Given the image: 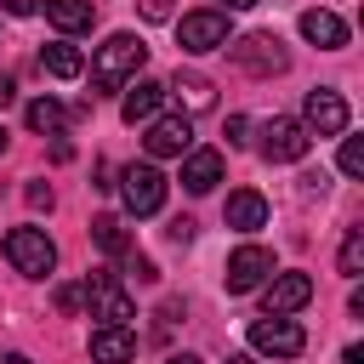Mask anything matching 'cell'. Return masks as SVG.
I'll list each match as a JSON object with an SVG mask.
<instances>
[{"mask_svg": "<svg viewBox=\"0 0 364 364\" xmlns=\"http://www.w3.org/2000/svg\"><path fill=\"white\" fill-rule=\"evenodd\" d=\"M228 364H256V358H245V353H228Z\"/></svg>", "mask_w": 364, "mask_h": 364, "instance_id": "cell-37", "label": "cell"}, {"mask_svg": "<svg viewBox=\"0 0 364 364\" xmlns=\"http://www.w3.org/2000/svg\"><path fill=\"white\" fill-rule=\"evenodd\" d=\"M80 296H85V307H91L97 324H131V318H136V301H131V290H125L114 273H91V279L80 284Z\"/></svg>", "mask_w": 364, "mask_h": 364, "instance_id": "cell-3", "label": "cell"}, {"mask_svg": "<svg viewBox=\"0 0 364 364\" xmlns=\"http://www.w3.org/2000/svg\"><path fill=\"white\" fill-rule=\"evenodd\" d=\"M250 347H256V353H273V358H296V353L307 347V330H301L296 318H267V313H262V318L250 324Z\"/></svg>", "mask_w": 364, "mask_h": 364, "instance_id": "cell-10", "label": "cell"}, {"mask_svg": "<svg viewBox=\"0 0 364 364\" xmlns=\"http://www.w3.org/2000/svg\"><path fill=\"white\" fill-rule=\"evenodd\" d=\"M228 228H239V233H256V228H267V199L256 193V188H239V193H228Z\"/></svg>", "mask_w": 364, "mask_h": 364, "instance_id": "cell-17", "label": "cell"}, {"mask_svg": "<svg viewBox=\"0 0 364 364\" xmlns=\"http://www.w3.org/2000/svg\"><path fill=\"white\" fill-rule=\"evenodd\" d=\"M336 267H341L347 279H358V273H364V228H353V233L341 239V256H336Z\"/></svg>", "mask_w": 364, "mask_h": 364, "instance_id": "cell-23", "label": "cell"}, {"mask_svg": "<svg viewBox=\"0 0 364 364\" xmlns=\"http://www.w3.org/2000/svg\"><path fill=\"white\" fill-rule=\"evenodd\" d=\"M125 273H131L136 284H154V279H159V267H154L148 256H136V250H125Z\"/></svg>", "mask_w": 364, "mask_h": 364, "instance_id": "cell-25", "label": "cell"}, {"mask_svg": "<svg viewBox=\"0 0 364 364\" xmlns=\"http://www.w3.org/2000/svg\"><path fill=\"white\" fill-rule=\"evenodd\" d=\"M0 154H6V125H0Z\"/></svg>", "mask_w": 364, "mask_h": 364, "instance_id": "cell-38", "label": "cell"}, {"mask_svg": "<svg viewBox=\"0 0 364 364\" xmlns=\"http://www.w3.org/2000/svg\"><path fill=\"white\" fill-rule=\"evenodd\" d=\"M23 199H28L34 210H51V188H46V182H28V188H23Z\"/></svg>", "mask_w": 364, "mask_h": 364, "instance_id": "cell-26", "label": "cell"}, {"mask_svg": "<svg viewBox=\"0 0 364 364\" xmlns=\"http://www.w3.org/2000/svg\"><path fill=\"white\" fill-rule=\"evenodd\" d=\"M159 102H165V85L159 80H131L125 85V102H119V119L125 125H148L159 114Z\"/></svg>", "mask_w": 364, "mask_h": 364, "instance_id": "cell-14", "label": "cell"}, {"mask_svg": "<svg viewBox=\"0 0 364 364\" xmlns=\"http://www.w3.org/2000/svg\"><path fill=\"white\" fill-rule=\"evenodd\" d=\"M6 364H34V358H23V353H6Z\"/></svg>", "mask_w": 364, "mask_h": 364, "instance_id": "cell-36", "label": "cell"}, {"mask_svg": "<svg viewBox=\"0 0 364 364\" xmlns=\"http://www.w3.org/2000/svg\"><path fill=\"white\" fill-rule=\"evenodd\" d=\"M148 63V46L136 40V34H108L102 46H97V63H91V97H108V91H125L131 80H136V68Z\"/></svg>", "mask_w": 364, "mask_h": 364, "instance_id": "cell-1", "label": "cell"}, {"mask_svg": "<svg viewBox=\"0 0 364 364\" xmlns=\"http://www.w3.org/2000/svg\"><path fill=\"white\" fill-rule=\"evenodd\" d=\"M23 119H28V131H46V136H57V131L68 125V108H63L57 97H34V102L23 108Z\"/></svg>", "mask_w": 364, "mask_h": 364, "instance_id": "cell-21", "label": "cell"}, {"mask_svg": "<svg viewBox=\"0 0 364 364\" xmlns=\"http://www.w3.org/2000/svg\"><path fill=\"white\" fill-rule=\"evenodd\" d=\"M245 131H250V119H245V114H233V119H228V148H239V142H250Z\"/></svg>", "mask_w": 364, "mask_h": 364, "instance_id": "cell-27", "label": "cell"}, {"mask_svg": "<svg viewBox=\"0 0 364 364\" xmlns=\"http://www.w3.org/2000/svg\"><path fill=\"white\" fill-rule=\"evenodd\" d=\"M222 182V154L216 148H188V159H182V188L188 193H210Z\"/></svg>", "mask_w": 364, "mask_h": 364, "instance_id": "cell-15", "label": "cell"}, {"mask_svg": "<svg viewBox=\"0 0 364 364\" xmlns=\"http://www.w3.org/2000/svg\"><path fill=\"white\" fill-rule=\"evenodd\" d=\"M301 34H307L318 51H341V46H347V23H341L336 11H324V6L301 11Z\"/></svg>", "mask_w": 364, "mask_h": 364, "instance_id": "cell-16", "label": "cell"}, {"mask_svg": "<svg viewBox=\"0 0 364 364\" xmlns=\"http://www.w3.org/2000/svg\"><path fill=\"white\" fill-rule=\"evenodd\" d=\"M222 6H228V11H245V6H256V0H222Z\"/></svg>", "mask_w": 364, "mask_h": 364, "instance_id": "cell-35", "label": "cell"}, {"mask_svg": "<svg viewBox=\"0 0 364 364\" xmlns=\"http://www.w3.org/2000/svg\"><path fill=\"white\" fill-rule=\"evenodd\" d=\"M233 63L250 68V74H284L290 68V51L279 46V34H245V40H228Z\"/></svg>", "mask_w": 364, "mask_h": 364, "instance_id": "cell-7", "label": "cell"}, {"mask_svg": "<svg viewBox=\"0 0 364 364\" xmlns=\"http://www.w3.org/2000/svg\"><path fill=\"white\" fill-rule=\"evenodd\" d=\"M341 364H364V347H347V353H341Z\"/></svg>", "mask_w": 364, "mask_h": 364, "instance_id": "cell-33", "label": "cell"}, {"mask_svg": "<svg viewBox=\"0 0 364 364\" xmlns=\"http://www.w3.org/2000/svg\"><path fill=\"white\" fill-rule=\"evenodd\" d=\"M6 262H11L23 279H51L57 245L46 239V228H11V233H6Z\"/></svg>", "mask_w": 364, "mask_h": 364, "instance_id": "cell-2", "label": "cell"}, {"mask_svg": "<svg viewBox=\"0 0 364 364\" xmlns=\"http://www.w3.org/2000/svg\"><path fill=\"white\" fill-rule=\"evenodd\" d=\"M91 245L108 250V256H125V250H131V233H125L119 216H97V222H91Z\"/></svg>", "mask_w": 364, "mask_h": 364, "instance_id": "cell-22", "label": "cell"}, {"mask_svg": "<svg viewBox=\"0 0 364 364\" xmlns=\"http://www.w3.org/2000/svg\"><path fill=\"white\" fill-rule=\"evenodd\" d=\"M0 6H6L11 17H34V11H40V0H0Z\"/></svg>", "mask_w": 364, "mask_h": 364, "instance_id": "cell-30", "label": "cell"}, {"mask_svg": "<svg viewBox=\"0 0 364 364\" xmlns=\"http://www.w3.org/2000/svg\"><path fill=\"white\" fill-rule=\"evenodd\" d=\"M301 125H307V136H341V131H347V97L330 91V85L307 91V102H301Z\"/></svg>", "mask_w": 364, "mask_h": 364, "instance_id": "cell-8", "label": "cell"}, {"mask_svg": "<svg viewBox=\"0 0 364 364\" xmlns=\"http://www.w3.org/2000/svg\"><path fill=\"white\" fill-rule=\"evenodd\" d=\"M40 68H46L51 80H74V74L85 68V57H80V46H68V40H51V46L40 51Z\"/></svg>", "mask_w": 364, "mask_h": 364, "instance_id": "cell-20", "label": "cell"}, {"mask_svg": "<svg viewBox=\"0 0 364 364\" xmlns=\"http://www.w3.org/2000/svg\"><path fill=\"white\" fill-rule=\"evenodd\" d=\"M165 233H171V245H188V239H193V222H188V216H176Z\"/></svg>", "mask_w": 364, "mask_h": 364, "instance_id": "cell-29", "label": "cell"}, {"mask_svg": "<svg viewBox=\"0 0 364 364\" xmlns=\"http://www.w3.org/2000/svg\"><path fill=\"white\" fill-rule=\"evenodd\" d=\"M165 97H176V102H182L188 114H205V108L216 102V85H210L205 74H176V80L165 85Z\"/></svg>", "mask_w": 364, "mask_h": 364, "instance_id": "cell-18", "label": "cell"}, {"mask_svg": "<svg viewBox=\"0 0 364 364\" xmlns=\"http://www.w3.org/2000/svg\"><path fill=\"white\" fill-rule=\"evenodd\" d=\"M11 97H17V80H11V74H0V108H6Z\"/></svg>", "mask_w": 364, "mask_h": 364, "instance_id": "cell-32", "label": "cell"}, {"mask_svg": "<svg viewBox=\"0 0 364 364\" xmlns=\"http://www.w3.org/2000/svg\"><path fill=\"white\" fill-rule=\"evenodd\" d=\"M114 188H119V199H125L131 216H154V210L165 205V176H159V165H125Z\"/></svg>", "mask_w": 364, "mask_h": 364, "instance_id": "cell-4", "label": "cell"}, {"mask_svg": "<svg viewBox=\"0 0 364 364\" xmlns=\"http://www.w3.org/2000/svg\"><path fill=\"white\" fill-rule=\"evenodd\" d=\"M142 17L148 23H171V0H142Z\"/></svg>", "mask_w": 364, "mask_h": 364, "instance_id": "cell-28", "label": "cell"}, {"mask_svg": "<svg viewBox=\"0 0 364 364\" xmlns=\"http://www.w3.org/2000/svg\"><path fill=\"white\" fill-rule=\"evenodd\" d=\"M267 279H273V250H262V245H239V250L228 256V273H222L228 296H250V290H262Z\"/></svg>", "mask_w": 364, "mask_h": 364, "instance_id": "cell-5", "label": "cell"}, {"mask_svg": "<svg viewBox=\"0 0 364 364\" xmlns=\"http://www.w3.org/2000/svg\"><path fill=\"white\" fill-rule=\"evenodd\" d=\"M307 148H313V136L301 119H267L262 125V159L267 165H296Z\"/></svg>", "mask_w": 364, "mask_h": 364, "instance_id": "cell-9", "label": "cell"}, {"mask_svg": "<svg viewBox=\"0 0 364 364\" xmlns=\"http://www.w3.org/2000/svg\"><path fill=\"white\" fill-rule=\"evenodd\" d=\"M341 171L364 176V136H341Z\"/></svg>", "mask_w": 364, "mask_h": 364, "instance_id": "cell-24", "label": "cell"}, {"mask_svg": "<svg viewBox=\"0 0 364 364\" xmlns=\"http://www.w3.org/2000/svg\"><path fill=\"white\" fill-rule=\"evenodd\" d=\"M307 301H313V279H307L301 267L273 273V279L262 284V313H267V318H290V313L307 307Z\"/></svg>", "mask_w": 364, "mask_h": 364, "instance_id": "cell-6", "label": "cell"}, {"mask_svg": "<svg viewBox=\"0 0 364 364\" xmlns=\"http://www.w3.org/2000/svg\"><path fill=\"white\" fill-rule=\"evenodd\" d=\"M46 17H51V28H63V34H80V28H91L97 6H91V0H46Z\"/></svg>", "mask_w": 364, "mask_h": 364, "instance_id": "cell-19", "label": "cell"}, {"mask_svg": "<svg viewBox=\"0 0 364 364\" xmlns=\"http://www.w3.org/2000/svg\"><path fill=\"white\" fill-rule=\"evenodd\" d=\"M176 40H182V51H216V46H228V11H188L182 23H176Z\"/></svg>", "mask_w": 364, "mask_h": 364, "instance_id": "cell-11", "label": "cell"}, {"mask_svg": "<svg viewBox=\"0 0 364 364\" xmlns=\"http://www.w3.org/2000/svg\"><path fill=\"white\" fill-rule=\"evenodd\" d=\"M57 307H63V313H74V307H80V290H74V284H63V290H57Z\"/></svg>", "mask_w": 364, "mask_h": 364, "instance_id": "cell-31", "label": "cell"}, {"mask_svg": "<svg viewBox=\"0 0 364 364\" xmlns=\"http://www.w3.org/2000/svg\"><path fill=\"white\" fill-rule=\"evenodd\" d=\"M91 358H97V364H131V358H136L131 324H97V330H91Z\"/></svg>", "mask_w": 364, "mask_h": 364, "instance_id": "cell-13", "label": "cell"}, {"mask_svg": "<svg viewBox=\"0 0 364 364\" xmlns=\"http://www.w3.org/2000/svg\"><path fill=\"white\" fill-rule=\"evenodd\" d=\"M165 364H199V358H193V353H171Z\"/></svg>", "mask_w": 364, "mask_h": 364, "instance_id": "cell-34", "label": "cell"}, {"mask_svg": "<svg viewBox=\"0 0 364 364\" xmlns=\"http://www.w3.org/2000/svg\"><path fill=\"white\" fill-rule=\"evenodd\" d=\"M148 154L154 159H182L188 148H193V125H188V114H165V119H148Z\"/></svg>", "mask_w": 364, "mask_h": 364, "instance_id": "cell-12", "label": "cell"}]
</instances>
